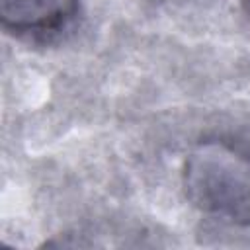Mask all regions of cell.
I'll return each mask as SVG.
<instances>
[{
  "mask_svg": "<svg viewBox=\"0 0 250 250\" xmlns=\"http://www.w3.org/2000/svg\"><path fill=\"white\" fill-rule=\"evenodd\" d=\"M184 189L199 211L250 225V150L227 141L199 143L184 162Z\"/></svg>",
  "mask_w": 250,
  "mask_h": 250,
  "instance_id": "cell-1",
  "label": "cell"
},
{
  "mask_svg": "<svg viewBox=\"0 0 250 250\" xmlns=\"http://www.w3.org/2000/svg\"><path fill=\"white\" fill-rule=\"evenodd\" d=\"M78 0H0V20L16 33H45L64 27Z\"/></svg>",
  "mask_w": 250,
  "mask_h": 250,
  "instance_id": "cell-2",
  "label": "cell"
},
{
  "mask_svg": "<svg viewBox=\"0 0 250 250\" xmlns=\"http://www.w3.org/2000/svg\"><path fill=\"white\" fill-rule=\"evenodd\" d=\"M244 4H246V10H248V14H250V0H244Z\"/></svg>",
  "mask_w": 250,
  "mask_h": 250,
  "instance_id": "cell-3",
  "label": "cell"
}]
</instances>
